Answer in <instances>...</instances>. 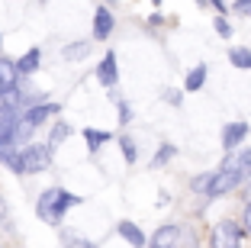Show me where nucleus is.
Returning a JSON list of instances; mask_svg holds the SVG:
<instances>
[{
	"mask_svg": "<svg viewBox=\"0 0 251 248\" xmlns=\"http://www.w3.org/2000/svg\"><path fill=\"white\" fill-rule=\"evenodd\" d=\"M242 226L232 219H219L209 229V248H242Z\"/></svg>",
	"mask_w": 251,
	"mask_h": 248,
	"instance_id": "7ed1b4c3",
	"label": "nucleus"
},
{
	"mask_svg": "<svg viewBox=\"0 0 251 248\" xmlns=\"http://www.w3.org/2000/svg\"><path fill=\"white\" fill-rule=\"evenodd\" d=\"M164 100H168L171 107H180V90H164Z\"/></svg>",
	"mask_w": 251,
	"mask_h": 248,
	"instance_id": "cd10ccee",
	"label": "nucleus"
},
{
	"mask_svg": "<svg viewBox=\"0 0 251 248\" xmlns=\"http://www.w3.org/2000/svg\"><path fill=\"white\" fill-rule=\"evenodd\" d=\"M97 81L103 84V87H113L119 81V65H116V52H106L103 61L97 65Z\"/></svg>",
	"mask_w": 251,
	"mask_h": 248,
	"instance_id": "6e6552de",
	"label": "nucleus"
},
{
	"mask_svg": "<svg viewBox=\"0 0 251 248\" xmlns=\"http://www.w3.org/2000/svg\"><path fill=\"white\" fill-rule=\"evenodd\" d=\"M245 197H248V203H251V181L245 184Z\"/></svg>",
	"mask_w": 251,
	"mask_h": 248,
	"instance_id": "c756f323",
	"label": "nucleus"
},
{
	"mask_svg": "<svg viewBox=\"0 0 251 248\" xmlns=\"http://www.w3.org/2000/svg\"><path fill=\"white\" fill-rule=\"evenodd\" d=\"M16 123H20V110H13V107H0V145L13 142Z\"/></svg>",
	"mask_w": 251,
	"mask_h": 248,
	"instance_id": "9b49d317",
	"label": "nucleus"
},
{
	"mask_svg": "<svg viewBox=\"0 0 251 248\" xmlns=\"http://www.w3.org/2000/svg\"><path fill=\"white\" fill-rule=\"evenodd\" d=\"M0 229H7V232H10V210H7V200H3V193H0Z\"/></svg>",
	"mask_w": 251,
	"mask_h": 248,
	"instance_id": "393cba45",
	"label": "nucleus"
},
{
	"mask_svg": "<svg viewBox=\"0 0 251 248\" xmlns=\"http://www.w3.org/2000/svg\"><path fill=\"white\" fill-rule=\"evenodd\" d=\"M229 61L235 68H251V49H229Z\"/></svg>",
	"mask_w": 251,
	"mask_h": 248,
	"instance_id": "412c9836",
	"label": "nucleus"
},
{
	"mask_svg": "<svg viewBox=\"0 0 251 248\" xmlns=\"http://www.w3.org/2000/svg\"><path fill=\"white\" fill-rule=\"evenodd\" d=\"M203 84H206V65L190 68V71H187V78H184V90H200Z\"/></svg>",
	"mask_w": 251,
	"mask_h": 248,
	"instance_id": "f3484780",
	"label": "nucleus"
},
{
	"mask_svg": "<svg viewBox=\"0 0 251 248\" xmlns=\"http://www.w3.org/2000/svg\"><path fill=\"white\" fill-rule=\"evenodd\" d=\"M235 10H238V13H245V16H251V0H242V3H235Z\"/></svg>",
	"mask_w": 251,
	"mask_h": 248,
	"instance_id": "c85d7f7f",
	"label": "nucleus"
},
{
	"mask_svg": "<svg viewBox=\"0 0 251 248\" xmlns=\"http://www.w3.org/2000/svg\"><path fill=\"white\" fill-rule=\"evenodd\" d=\"M180 226H158L155 235H151V242H148V248H177L180 245Z\"/></svg>",
	"mask_w": 251,
	"mask_h": 248,
	"instance_id": "423d86ee",
	"label": "nucleus"
},
{
	"mask_svg": "<svg viewBox=\"0 0 251 248\" xmlns=\"http://www.w3.org/2000/svg\"><path fill=\"white\" fill-rule=\"evenodd\" d=\"M116 107H119V123H123V126H129V119H132V110H129V103L116 97Z\"/></svg>",
	"mask_w": 251,
	"mask_h": 248,
	"instance_id": "5701e85b",
	"label": "nucleus"
},
{
	"mask_svg": "<svg viewBox=\"0 0 251 248\" xmlns=\"http://www.w3.org/2000/svg\"><path fill=\"white\" fill-rule=\"evenodd\" d=\"M16 87H20V71H16V61L0 55V94H10V90H16Z\"/></svg>",
	"mask_w": 251,
	"mask_h": 248,
	"instance_id": "1a4fd4ad",
	"label": "nucleus"
},
{
	"mask_svg": "<svg viewBox=\"0 0 251 248\" xmlns=\"http://www.w3.org/2000/svg\"><path fill=\"white\" fill-rule=\"evenodd\" d=\"M87 55H90V42L87 39H77V42H71V45L61 49V58L65 61H81V58H87Z\"/></svg>",
	"mask_w": 251,
	"mask_h": 248,
	"instance_id": "2eb2a0df",
	"label": "nucleus"
},
{
	"mask_svg": "<svg viewBox=\"0 0 251 248\" xmlns=\"http://www.w3.org/2000/svg\"><path fill=\"white\" fill-rule=\"evenodd\" d=\"M39 61H42V52H39V49H29L20 61H16V71H20V78H29V74L39 68Z\"/></svg>",
	"mask_w": 251,
	"mask_h": 248,
	"instance_id": "4468645a",
	"label": "nucleus"
},
{
	"mask_svg": "<svg viewBox=\"0 0 251 248\" xmlns=\"http://www.w3.org/2000/svg\"><path fill=\"white\" fill-rule=\"evenodd\" d=\"M116 232L123 235V239L129 242V245H132V248H145V245H148L145 232H142V229L135 226V222H129V219H119V222H116Z\"/></svg>",
	"mask_w": 251,
	"mask_h": 248,
	"instance_id": "f8f14e48",
	"label": "nucleus"
},
{
	"mask_svg": "<svg viewBox=\"0 0 251 248\" xmlns=\"http://www.w3.org/2000/svg\"><path fill=\"white\" fill-rule=\"evenodd\" d=\"M238 177L232 174V171H226V168H219V171H213V177H209V187H206V197H222V193H229V190H235L238 187Z\"/></svg>",
	"mask_w": 251,
	"mask_h": 248,
	"instance_id": "39448f33",
	"label": "nucleus"
},
{
	"mask_svg": "<svg viewBox=\"0 0 251 248\" xmlns=\"http://www.w3.org/2000/svg\"><path fill=\"white\" fill-rule=\"evenodd\" d=\"M52 165V152L49 145H39V142H29V145L20 148V174H39Z\"/></svg>",
	"mask_w": 251,
	"mask_h": 248,
	"instance_id": "f03ea898",
	"label": "nucleus"
},
{
	"mask_svg": "<svg viewBox=\"0 0 251 248\" xmlns=\"http://www.w3.org/2000/svg\"><path fill=\"white\" fill-rule=\"evenodd\" d=\"M222 168L232 171L242 184H248L251 181V148H245V152H232L229 158L222 161Z\"/></svg>",
	"mask_w": 251,
	"mask_h": 248,
	"instance_id": "20e7f679",
	"label": "nucleus"
},
{
	"mask_svg": "<svg viewBox=\"0 0 251 248\" xmlns=\"http://www.w3.org/2000/svg\"><path fill=\"white\" fill-rule=\"evenodd\" d=\"M242 232H251V203L245 206V213H242Z\"/></svg>",
	"mask_w": 251,
	"mask_h": 248,
	"instance_id": "bb28decb",
	"label": "nucleus"
},
{
	"mask_svg": "<svg viewBox=\"0 0 251 248\" xmlns=\"http://www.w3.org/2000/svg\"><path fill=\"white\" fill-rule=\"evenodd\" d=\"M68 136H71V126H68V123H55L52 126V136H49V142H45V145H49V152H55V148H58Z\"/></svg>",
	"mask_w": 251,
	"mask_h": 248,
	"instance_id": "a211bd4d",
	"label": "nucleus"
},
{
	"mask_svg": "<svg viewBox=\"0 0 251 248\" xmlns=\"http://www.w3.org/2000/svg\"><path fill=\"white\" fill-rule=\"evenodd\" d=\"M174 155H177V148L171 145V142H161V145H158V155L151 158V168H161L164 161H171Z\"/></svg>",
	"mask_w": 251,
	"mask_h": 248,
	"instance_id": "6ab92c4d",
	"label": "nucleus"
},
{
	"mask_svg": "<svg viewBox=\"0 0 251 248\" xmlns=\"http://www.w3.org/2000/svg\"><path fill=\"white\" fill-rule=\"evenodd\" d=\"M84 203L81 197H74V193H68V190L61 187H49L39 193V203H36V216L42 219V222H49V226H61V219H65V213L71 210V206Z\"/></svg>",
	"mask_w": 251,
	"mask_h": 248,
	"instance_id": "f257e3e1",
	"label": "nucleus"
},
{
	"mask_svg": "<svg viewBox=\"0 0 251 248\" xmlns=\"http://www.w3.org/2000/svg\"><path fill=\"white\" fill-rule=\"evenodd\" d=\"M58 103H39V107H32V110H26V113H23V123H26V126H29V129H36V126H42L45 123V119H52L55 116V113H58Z\"/></svg>",
	"mask_w": 251,
	"mask_h": 248,
	"instance_id": "0eeeda50",
	"label": "nucleus"
},
{
	"mask_svg": "<svg viewBox=\"0 0 251 248\" xmlns=\"http://www.w3.org/2000/svg\"><path fill=\"white\" fill-rule=\"evenodd\" d=\"M245 136H248V123H229L226 129H222V148L232 155L245 142Z\"/></svg>",
	"mask_w": 251,
	"mask_h": 248,
	"instance_id": "9d476101",
	"label": "nucleus"
},
{
	"mask_svg": "<svg viewBox=\"0 0 251 248\" xmlns=\"http://www.w3.org/2000/svg\"><path fill=\"white\" fill-rule=\"evenodd\" d=\"M119 148H123V158H126V165H135L139 152H135V142H132V136H119Z\"/></svg>",
	"mask_w": 251,
	"mask_h": 248,
	"instance_id": "aec40b11",
	"label": "nucleus"
},
{
	"mask_svg": "<svg viewBox=\"0 0 251 248\" xmlns=\"http://www.w3.org/2000/svg\"><path fill=\"white\" fill-rule=\"evenodd\" d=\"M113 139V136H110V132H100V129H90V126H87V129H84V142H87V148H90V152H100V148H103L106 145V142H110Z\"/></svg>",
	"mask_w": 251,
	"mask_h": 248,
	"instance_id": "dca6fc26",
	"label": "nucleus"
},
{
	"mask_svg": "<svg viewBox=\"0 0 251 248\" xmlns=\"http://www.w3.org/2000/svg\"><path fill=\"white\" fill-rule=\"evenodd\" d=\"M0 248H3V245H0Z\"/></svg>",
	"mask_w": 251,
	"mask_h": 248,
	"instance_id": "7c9ffc66",
	"label": "nucleus"
},
{
	"mask_svg": "<svg viewBox=\"0 0 251 248\" xmlns=\"http://www.w3.org/2000/svg\"><path fill=\"white\" fill-rule=\"evenodd\" d=\"M61 242H65V248H97L90 239H81V235H74V232H61Z\"/></svg>",
	"mask_w": 251,
	"mask_h": 248,
	"instance_id": "4be33fe9",
	"label": "nucleus"
},
{
	"mask_svg": "<svg viewBox=\"0 0 251 248\" xmlns=\"http://www.w3.org/2000/svg\"><path fill=\"white\" fill-rule=\"evenodd\" d=\"M216 32H219L222 39H229V36H232V26H229V23H226V20L219 16V20H216Z\"/></svg>",
	"mask_w": 251,
	"mask_h": 248,
	"instance_id": "a878e982",
	"label": "nucleus"
},
{
	"mask_svg": "<svg viewBox=\"0 0 251 248\" xmlns=\"http://www.w3.org/2000/svg\"><path fill=\"white\" fill-rule=\"evenodd\" d=\"M110 32H113V13L106 7H97V13H94V39H110Z\"/></svg>",
	"mask_w": 251,
	"mask_h": 248,
	"instance_id": "ddd939ff",
	"label": "nucleus"
},
{
	"mask_svg": "<svg viewBox=\"0 0 251 248\" xmlns=\"http://www.w3.org/2000/svg\"><path fill=\"white\" fill-rule=\"evenodd\" d=\"M209 177H213V174H200V177H193V184H190V187H193V193H206Z\"/></svg>",
	"mask_w": 251,
	"mask_h": 248,
	"instance_id": "b1692460",
	"label": "nucleus"
}]
</instances>
